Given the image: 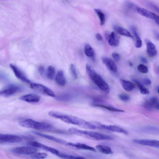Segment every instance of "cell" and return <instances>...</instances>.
<instances>
[{
  "instance_id": "cell-34",
  "label": "cell",
  "mask_w": 159,
  "mask_h": 159,
  "mask_svg": "<svg viewBox=\"0 0 159 159\" xmlns=\"http://www.w3.org/2000/svg\"><path fill=\"white\" fill-rule=\"evenodd\" d=\"M71 72L73 78L75 79L77 78V74L76 68L75 65L73 64H71L70 66Z\"/></svg>"
},
{
  "instance_id": "cell-31",
  "label": "cell",
  "mask_w": 159,
  "mask_h": 159,
  "mask_svg": "<svg viewBox=\"0 0 159 159\" xmlns=\"http://www.w3.org/2000/svg\"><path fill=\"white\" fill-rule=\"evenodd\" d=\"M126 8L128 10L131 11H137L138 8L137 6L134 3L130 2H127L125 4Z\"/></svg>"
},
{
  "instance_id": "cell-21",
  "label": "cell",
  "mask_w": 159,
  "mask_h": 159,
  "mask_svg": "<svg viewBox=\"0 0 159 159\" xmlns=\"http://www.w3.org/2000/svg\"><path fill=\"white\" fill-rule=\"evenodd\" d=\"M84 52L85 54L88 57L91 58L93 60H95V51L90 45L86 44L85 45Z\"/></svg>"
},
{
  "instance_id": "cell-7",
  "label": "cell",
  "mask_w": 159,
  "mask_h": 159,
  "mask_svg": "<svg viewBox=\"0 0 159 159\" xmlns=\"http://www.w3.org/2000/svg\"><path fill=\"white\" fill-rule=\"evenodd\" d=\"M21 138L17 135L0 134V143H20Z\"/></svg>"
},
{
  "instance_id": "cell-4",
  "label": "cell",
  "mask_w": 159,
  "mask_h": 159,
  "mask_svg": "<svg viewBox=\"0 0 159 159\" xmlns=\"http://www.w3.org/2000/svg\"><path fill=\"white\" fill-rule=\"evenodd\" d=\"M30 85L31 88L37 92L50 97H55V95L52 90L42 85L31 83Z\"/></svg>"
},
{
  "instance_id": "cell-13",
  "label": "cell",
  "mask_w": 159,
  "mask_h": 159,
  "mask_svg": "<svg viewBox=\"0 0 159 159\" xmlns=\"http://www.w3.org/2000/svg\"><path fill=\"white\" fill-rule=\"evenodd\" d=\"M66 145L78 149L87 150L94 152L96 151L95 149L93 147L84 144L69 143H67Z\"/></svg>"
},
{
  "instance_id": "cell-38",
  "label": "cell",
  "mask_w": 159,
  "mask_h": 159,
  "mask_svg": "<svg viewBox=\"0 0 159 159\" xmlns=\"http://www.w3.org/2000/svg\"><path fill=\"white\" fill-rule=\"evenodd\" d=\"M45 150L49 151L52 154L57 155L59 153V151L56 149L53 148L52 147H49L48 146L45 148Z\"/></svg>"
},
{
  "instance_id": "cell-49",
  "label": "cell",
  "mask_w": 159,
  "mask_h": 159,
  "mask_svg": "<svg viewBox=\"0 0 159 159\" xmlns=\"http://www.w3.org/2000/svg\"><path fill=\"white\" fill-rule=\"evenodd\" d=\"M157 92L158 93H159V87H158V88H157Z\"/></svg>"
},
{
  "instance_id": "cell-18",
  "label": "cell",
  "mask_w": 159,
  "mask_h": 159,
  "mask_svg": "<svg viewBox=\"0 0 159 159\" xmlns=\"http://www.w3.org/2000/svg\"><path fill=\"white\" fill-rule=\"evenodd\" d=\"M113 29L119 35L132 38H133L131 34L128 30L123 27L115 25L113 26Z\"/></svg>"
},
{
  "instance_id": "cell-40",
  "label": "cell",
  "mask_w": 159,
  "mask_h": 159,
  "mask_svg": "<svg viewBox=\"0 0 159 159\" xmlns=\"http://www.w3.org/2000/svg\"><path fill=\"white\" fill-rule=\"evenodd\" d=\"M112 58L116 60H118L120 59V56L119 54L117 53H113L112 54Z\"/></svg>"
},
{
  "instance_id": "cell-23",
  "label": "cell",
  "mask_w": 159,
  "mask_h": 159,
  "mask_svg": "<svg viewBox=\"0 0 159 159\" xmlns=\"http://www.w3.org/2000/svg\"><path fill=\"white\" fill-rule=\"evenodd\" d=\"M132 81L137 84L139 88L140 93L142 94L147 95L149 94V91L145 88L143 85L139 81L135 79H133Z\"/></svg>"
},
{
  "instance_id": "cell-6",
  "label": "cell",
  "mask_w": 159,
  "mask_h": 159,
  "mask_svg": "<svg viewBox=\"0 0 159 159\" xmlns=\"http://www.w3.org/2000/svg\"><path fill=\"white\" fill-rule=\"evenodd\" d=\"M91 79L100 89L106 94L109 93L110 90L108 85L98 74L96 73Z\"/></svg>"
},
{
  "instance_id": "cell-42",
  "label": "cell",
  "mask_w": 159,
  "mask_h": 159,
  "mask_svg": "<svg viewBox=\"0 0 159 159\" xmlns=\"http://www.w3.org/2000/svg\"><path fill=\"white\" fill-rule=\"evenodd\" d=\"M21 138L22 139L26 140H32L34 139V138L31 136L22 135Z\"/></svg>"
},
{
  "instance_id": "cell-47",
  "label": "cell",
  "mask_w": 159,
  "mask_h": 159,
  "mask_svg": "<svg viewBox=\"0 0 159 159\" xmlns=\"http://www.w3.org/2000/svg\"><path fill=\"white\" fill-rule=\"evenodd\" d=\"M4 76L2 74L0 73V81L3 80L4 79Z\"/></svg>"
},
{
  "instance_id": "cell-43",
  "label": "cell",
  "mask_w": 159,
  "mask_h": 159,
  "mask_svg": "<svg viewBox=\"0 0 159 159\" xmlns=\"http://www.w3.org/2000/svg\"><path fill=\"white\" fill-rule=\"evenodd\" d=\"M140 60L142 62H143V63L147 64L148 63V61L147 59L145 58V57L143 56H140Z\"/></svg>"
},
{
  "instance_id": "cell-44",
  "label": "cell",
  "mask_w": 159,
  "mask_h": 159,
  "mask_svg": "<svg viewBox=\"0 0 159 159\" xmlns=\"http://www.w3.org/2000/svg\"><path fill=\"white\" fill-rule=\"evenodd\" d=\"M95 37L98 40L101 41L103 40V38L102 36L99 33H97L95 35Z\"/></svg>"
},
{
  "instance_id": "cell-27",
  "label": "cell",
  "mask_w": 159,
  "mask_h": 159,
  "mask_svg": "<svg viewBox=\"0 0 159 159\" xmlns=\"http://www.w3.org/2000/svg\"><path fill=\"white\" fill-rule=\"evenodd\" d=\"M55 74V68L52 66H49L47 71V76L48 79L52 80Z\"/></svg>"
},
{
  "instance_id": "cell-17",
  "label": "cell",
  "mask_w": 159,
  "mask_h": 159,
  "mask_svg": "<svg viewBox=\"0 0 159 159\" xmlns=\"http://www.w3.org/2000/svg\"><path fill=\"white\" fill-rule=\"evenodd\" d=\"M55 81L57 84L60 86H64L66 84V81L63 71H59L55 77Z\"/></svg>"
},
{
  "instance_id": "cell-9",
  "label": "cell",
  "mask_w": 159,
  "mask_h": 159,
  "mask_svg": "<svg viewBox=\"0 0 159 159\" xmlns=\"http://www.w3.org/2000/svg\"><path fill=\"white\" fill-rule=\"evenodd\" d=\"M96 128L103 129L109 131L127 135L128 132L124 129L116 126L106 125L95 123Z\"/></svg>"
},
{
  "instance_id": "cell-15",
  "label": "cell",
  "mask_w": 159,
  "mask_h": 159,
  "mask_svg": "<svg viewBox=\"0 0 159 159\" xmlns=\"http://www.w3.org/2000/svg\"><path fill=\"white\" fill-rule=\"evenodd\" d=\"M102 60L103 64L110 71L114 72L117 71V65L112 59L107 57H103L102 58Z\"/></svg>"
},
{
  "instance_id": "cell-45",
  "label": "cell",
  "mask_w": 159,
  "mask_h": 159,
  "mask_svg": "<svg viewBox=\"0 0 159 159\" xmlns=\"http://www.w3.org/2000/svg\"><path fill=\"white\" fill-rule=\"evenodd\" d=\"M153 34H154V35L155 37L157 39H159V33L158 32L156 31H154V32H153Z\"/></svg>"
},
{
  "instance_id": "cell-1",
  "label": "cell",
  "mask_w": 159,
  "mask_h": 159,
  "mask_svg": "<svg viewBox=\"0 0 159 159\" xmlns=\"http://www.w3.org/2000/svg\"><path fill=\"white\" fill-rule=\"evenodd\" d=\"M55 118L60 119L67 123L74 125L83 128L90 129L96 128L94 123L88 122L78 117L66 115L58 112L55 113Z\"/></svg>"
},
{
  "instance_id": "cell-3",
  "label": "cell",
  "mask_w": 159,
  "mask_h": 159,
  "mask_svg": "<svg viewBox=\"0 0 159 159\" xmlns=\"http://www.w3.org/2000/svg\"><path fill=\"white\" fill-rule=\"evenodd\" d=\"M22 88L18 85L10 84L0 90V95L9 97L21 91Z\"/></svg>"
},
{
  "instance_id": "cell-41",
  "label": "cell",
  "mask_w": 159,
  "mask_h": 159,
  "mask_svg": "<svg viewBox=\"0 0 159 159\" xmlns=\"http://www.w3.org/2000/svg\"><path fill=\"white\" fill-rule=\"evenodd\" d=\"M38 70L41 75H44L45 72V69L44 67L42 66H40Z\"/></svg>"
},
{
  "instance_id": "cell-5",
  "label": "cell",
  "mask_w": 159,
  "mask_h": 159,
  "mask_svg": "<svg viewBox=\"0 0 159 159\" xmlns=\"http://www.w3.org/2000/svg\"><path fill=\"white\" fill-rule=\"evenodd\" d=\"M37 151L36 148L31 146L16 147L11 150L14 154L20 155H32Z\"/></svg>"
},
{
  "instance_id": "cell-12",
  "label": "cell",
  "mask_w": 159,
  "mask_h": 159,
  "mask_svg": "<svg viewBox=\"0 0 159 159\" xmlns=\"http://www.w3.org/2000/svg\"><path fill=\"white\" fill-rule=\"evenodd\" d=\"M145 105L147 108L150 110L153 109L159 110V101L158 99L156 97H153L145 101Z\"/></svg>"
},
{
  "instance_id": "cell-30",
  "label": "cell",
  "mask_w": 159,
  "mask_h": 159,
  "mask_svg": "<svg viewBox=\"0 0 159 159\" xmlns=\"http://www.w3.org/2000/svg\"><path fill=\"white\" fill-rule=\"evenodd\" d=\"M57 156L59 157V158H64V159H83L84 158L79 157V156H73L72 155H70L64 154H62V153H59L57 155Z\"/></svg>"
},
{
  "instance_id": "cell-29",
  "label": "cell",
  "mask_w": 159,
  "mask_h": 159,
  "mask_svg": "<svg viewBox=\"0 0 159 159\" xmlns=\"http://www.w3.org/2000/svg\"><path fill=\"white\" fill-rule=\"evenodd\" d=\"M86 69L90 79L92 78L96 73L94 68L91 65H90L89 64H86Z\"/></svg>"
},
{
  "instance_id": "cell-28",
  "label": "cell",
  "mask_w": 159,
  "mask_h": 159,
  "mask_svg": "<svg viewBox=\"0 0 159 159\" xmlns=\"http://www.w3.org/2000/svg\"><path fill=\"white\" fill-rule=\"evenodd\" d=\"M95 106L96 107H100L101 108H103L106 109L107 110L112 111V112H124L125 111L122 110L118 109L116 108L115 107H112L110 106H107L104 105H95Z\"/></svg>"
},
{
  "instance_id": "cell-24",
  "label": "cell",
  "mask_w": 159,
  "mask_h": 159,
  "mask_svg": "<svg viewBox=\"0 0 159 159\" xmlns=\"http://www.w3.org/2000/svg\"><path fill=\"white\" fill-rule=\"evenodd\" d=\"M143 3L148 8L155 11L158 13H159V8L154 3L149 1V0H143Z\"/></svg>"
},
{
  "instance_id": "cell-8",
  "label": "cell",
  "mask_w": 159,
  "mask_h": 159,
  "mask_svg": "<svg viewBox=\"0 0 159 159\" xmlns=\"http://www.w3.org/2000/svg\"><path fill=\"white\" fill-rule=\"evenodd\" d=\"M137 11L140 14L145 18L154 20L156 23L159 25V16L155 14L146 9L139 7H138Z\"/></svg>"
},
{
  "instance_id": "cell-10",
  "label": "cell",
  "mask_w": 159,
  "mask_h": 159,
  "mask_svg": "<svg viewBox=\"0 0 159 159\" xmlns=\"http://www.w3.org/2000/svg\"><path fill=\"white\" fill-rule=\"evenodd\" d=\"M133 143L141 145L159 148V141L154 140L134 139Z\"/></svg>"
},
{
  "instance_id": "cell-36",
  "label": "cell",
  "mask_w": 159,
  "mask_h": 159,
  "mask_svg": "<svg viewBox=\"0 0 159 159\" xmlns=\"http://www.w3.org/2000/svg\"><path fill=\"white\" fill-rule=\"evenodd\" d=\"M138 69L142 73H147L148 72V67L143 64H140L138 65Z\"/></svg>"
},
{
  "instance_id": "cell-16",
  "label": "cell",
  "mask_w": 159,
  "mask_h": 159,
  "mask_svg": "<svg viewBox=\"0 0 159 159\" xmlns=\"http://www.w3.org/2000/svg\"><path fill=\"white\" fill-rule=\"evenodd\" d=\"M32 132L36 135L40 136L44 138L48 139L50 140L55 142V143L62 144H66L67 143L66 141L61 139L55 138L54 136L40 133L35 131H32Z\"/></svg>"
},
{
  "instance_id": "cell-26",
  "label": "cell",
  "mask_w": 159,
  "mask_h": 159,
  "mask_svg": "<svg viewBox=\"0 0 159 159\" xmlns=\"http://www.w3.org/2000/svg\"><path fill=\"white\" fill-rule=\"evenodd\" d=\"M27 144V145L31 146L38 148H42L44 150L47 146L46 145L39 143V142L32 140L28 141Z\"/></svg>"
},
{
  "instance_id": "cell-46",
  "label": "cell",
  "mask_w": 159,
  "mask_h": 159,
  "mask_svg": "<svg viewBox=\"0 0 159 159\" xmlns=\"http://www.w3.org/2000/svg\"><path fill=\"white\" fill-rule=\"evenodd\" d=\"M110 35V33L109 32L107 31L105 33V36L106 39L107 41Z\"/></svg>"
},
{
  "instance_id": "cell-35",
  "label": "cell",
  "mask_w": 159,
  "mask_h": 159,
  "mask_svg": "<svg viewBox=\"0 0 159 159\" xmlns=\"http://www.w3.org/2000/svg\"><path fill=\"white\" fill-rule=\"evenodd\" d=\"M47 155L45 153H38L36 154H32L31 157L32 158L37 159H44L47 157Z\"/></svg>"
},
{
  "instance_id": "cell-39",
  "label": "cell",
  "mask_w": 159,
  "mask_h": 159,
  "mask_svg": "<svg viewBox=\"0 0 159 159\" xmlns=\"http://www.w3.org/2000/svg\"><path fill=\"white\" fill-rule=\"evenodd\" d=\"M143 84L147 86H149L151 84V81L149 78H145L143 80Z\"/></svg>"
},
{
  "instance_id": "cell-37",
  "label": "cell",
  "mask_w": 159,
  "mask_h": 159,
  "mask_svg": "<svg viewBox=\"0 0 159 159\" xmlns=\"http://www.w3.org/2000/svg\"><path fill=\"white\" fill-rule=\"evenodd\" d=\"M118 97L121 100L124 102H127L130 100V96L126 94H119Z\"/></svg>"
},
{
  "instance_id": "cell-14",
  "label": "cell",
  "mask_w": 159,
  "mask_h": 159,
  "mask_svg": "<svg viewBox=\"0 0 159 159\" xmlns=\"http://www.w3.org/2000/svg\"><path fill=\"white\" fill-rule=\"evenodd\" d=\"M21 100L29 103H37L41 99V97L35 94H29L23 95L20 98Z\"/></svg>"
},
{
  "instance_id": "cell-32",
  "label": "cell",
  "mask_w": 159,
  "mask_h": 159,
  "mask_svg": "<svg viewBox=\"0 0 159 159\" xmlns=\"http://www.w3.org/2000/svg\"><path fill=\"white\" fill-rule=\"evenodd\" d=\"M147 52L148 51H154L156 49V47L155 45L150 41L146 39V41Z\"/></svg>"
},
{
  "instance_id": "cell-33",
  "label": "cell",
  "mask_w": 159,
  "mask_h": 159,
  "mask_svg": "<svg viewBox=\"0 0 159 159\" xmlns=\"http://www.w3.org/2000/svg\"><path fill=\"white\" fill-rule=\"evenodd\" d=\"M71 96L69 95H62L57 97L56 99L62 102H67L71 99Z\"/></svg>"
},
{
  "instance_id": "cell-25",
  "label": "cell",
  "mask_w": 159,
  "mask_h": 159,
  "mask_svg": "<svg viewBox=\"0 0 159 159\" xmlns=\"http://www.w3.org/2000/svg\"><path fill=\"white\" fill-rule=\"evenodd\" d=\"M94 10L95 13L99 17L100 21V24L101 26L103 25L105 22V16L104 14L100 9H94Z\"/></svg>"
},
{
  "instance_id": "cell-19",
  "label": "cell",
  "mask_w": 159,
  "mask_h": 159,
  "mask_svg": "<svg viewBox=\"0 0 159 159\" xmlns=\"http://www.w3.org/2000/svg\"><path fill=\"white\" fill-rule=\"evenodd\" d=\"M111 46L117 47L119 44V39L116 34L113 32L110 34V36L107 40Z\"/></svg>"
},
{
  "instance_id": "cell-11",
  "label": "cell",
  "mask_w": 159,
  "mask_h": 159,
  "mask_svg": "<svg viewBox=\"0 0 159 159\" xmlns=\"http://www.w3.org/2000/svg\"><path fill=\"white\" fill-rule=\"evenodd\" d=\"M10 66L11 69L13 70L17 78L24 82L30 84L31 83L30 81L27 78L24 74L20 71L17 67L12 64H11Z\"/></svg>"
},
{
  "instance_id": "cell-22",
  "label": "cell",
  "mask_w": 159,
  "mask_h": 159,
  "mask_svg": "<svg viewBox=\"0 0 159 159\" xmlns=\"http://www.w3.org/2000/svg\"><path fill=\"white\" fill-rule=\"evenodd\" d=\"M96 148L103 154L110 155L112 154L113 153L110 148L105 145H98L96 146Z\"/></svg>"
},
{
  "instance_id": "cell-48",
  "label": "cell",
  "mask_w": 159,
  "mask_h": 159,
  "mask_svg": "<svg viewBox=\"0 0 159 159\" xmlns=\"http://www.w3.org/2000/svg\"><path fill=\"white\" fill-rule=\"evenodd\" d=\"M129 65L130 66H133V64L131 62H129Z\"/></svg>"
},
{
  "instance_id": "cell-2",
  "label": "cell",
  "mask_w": 159,
  "mask_h": 159,
  "mask_svg": "<svg viewBox=\"0 0 159 159\" xmlns=\"http://www.w3.org/2000/svg\"><path fill=\"white\" fill-rule=\"evenodd\" d=\"M20 125L23 127L32 128L37 130H48L52 129V126L45 122H39L32 119H26L19 122Z\"/></svg>"
},
{
  "instance_id": "cell-20",
  "label": "cell",
  "mask_w": 159,
  "mask_h": 159,
  "mask_svg": "<svg viewBox=\"0 0 159 159\" xmlns=\"http://www.w3.org/2000/svg\"><path fill=\"white\" fill-rule=\"evenodd\" d=\"M120 83L123 88L127 92H131L134 88V85L131 82L121 79Z\"/></svg>"
}]
</instances>
